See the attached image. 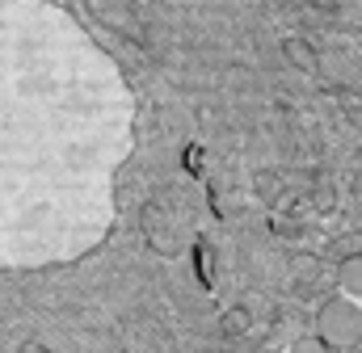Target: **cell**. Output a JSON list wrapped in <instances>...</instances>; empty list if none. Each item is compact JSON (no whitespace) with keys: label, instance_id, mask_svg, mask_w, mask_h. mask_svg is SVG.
<instances>
[{"label":"cell","instance_id":"1","mask_svg":"<svg viewBox=\"0 0 362 353\" xmlns=\"http://www.w3.org/2000/svg\"><path fill=\"white\" fill-rule=\"evenodd\" d=\"M316 337L329 349H358L362 345V307L354 299H329L316 316Z\"/></svg>","mask_w":362,"mask_h":353},{"label":"cell","instance_id":"2","mask_svg":"<svg viewBox=\"0 0 362 353\" xmlns=\"http://www.w3.org/2000/svg\"><path fill=\"white\" fill-rule=\"evenodd\" d=\"M282 55H286V64L299 68L303 76H320V55H316V47H312L308 38H299V34L282 38Z\"/></svg>","mask_w":362,"mask_h":353},{"label":"cell","instance_id":"3","mask_svg":"<svg viewBox=\"0 0 362 353\" xmlns=\"http://www.w3.org/2000/svg\"><path fill=\"white\" fill-rule=\"evenodd\" d=\"M337 286H341L346 299L362 303V253H350V257L337 261Z\"/></svg>","mask_w":362,"mask_h":353},{"label":"cell","instance_id":"4","mask_svg":"<svg viewBox=\"0 0 362 353\" xmlns=\"http://www.w3.org/2000/svg\"><path fill=\"white\" fill-rule=\"evenodd\" d=\"M253 328V311H249V303H232V307H223V316H219V333L223 337H245Z\"/></svg>","mask_w":362,"mask_h":353},{"label":"cell","instance_id":"5","mask_svg":"<svg viewBox=\"0 0 362 353\" xmlns=\"http://www.w3.org/2000/svg\"><path fill=\"white\" fill-rule=\"evenodd\" d=\"M316 269H320V261H316V257H308V253L291 261V273H295V277L303 273V282H312V273H316Z\"/></svg>","mask_w":362,"mask_h":353},{"label":"cell","instance_id":"6","mask_svg":"<svg viewBox=\"0 0 362 353\" xmlns=\"http://www.w3.org/2000/svg\"><path fill=\"white\" fill-rule=\"evenodd\" d=\"M291 353H333V349H329L320 337H299V341L291 345Z\"/></svg>","mask_w":362,"mask_h":353},{"label":"cell","instance_id":"7","mask_svg":"<svg viewBox=\"0 0 362 353\" xmlns=\"http://www.w3.org/2000/svg\"><path fill=\"white\" fill-rule=\"evenodd\" d=\"M316 202H320V206H333V193H329L325 185H316Z\"/></svg>","mask_w":362,"mask_h":353},{"label":"cell","instance_id":"8","mask_svg":"<svg viewBox=\"0 0 362 353\" xmlns=\"http://www.w3.org/2000/svg\"><path fill=\"white\" fill-rule=\"evenodd\" d=\"M316 4H320V8H329V13L337 8V0H316Z\"/></svg>","mask_w":362,"mask_h":353}]
</instances>
